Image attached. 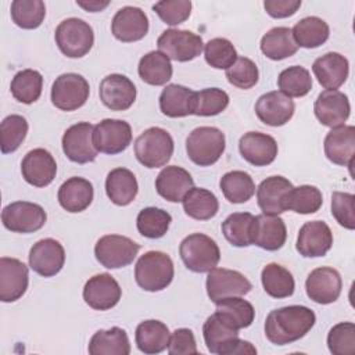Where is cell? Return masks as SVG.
I'll use <instances>...</instances> for the list:
<instances>
[{
	"label": "cell",
	"mask_w": 355,
	"mask_h": 355,
	"mask_svg": "<svg viewBox=\"0 0 355 355\" xmlns=\"http://www.w3.org/2000/svg\"><path fill=\"white\" fill-rule=\"evenodd\" d=\"M194 93L191 89L171 83L159 94V110L169 118H180L193 115Z\"/></svg>",
	"instance_id": "32"
},
{
	"label": "cell",
	"mask_w": 355,
	"mask_h": 355,
	"mask_svg": "<svg viewBox=\"0 0 355 355\" xmlns=\"http://www.w3.org/2000/svg\"><path fill=\"white\" fill-rule=\"evenodd\" d=\"M323 204L322 191L311 184H302L293 187L284 200V209L293 211L295 214L308 215L315 214L320 209Z\"/></svg>",
	"instance_id": "42"
},
{
	"label": "cell",
	"mask_w": 355,
	"mask_h": 355,
	"mask_svg": "<svg viewBox=\"0 0 355 355\" xmlns=\"http://www.w3.org/2000/svg\"><path fill=\"white\" fill-rule=\"evenodd\" d=\"M225 146V133L214 126L196 128L186 139L187 155L198 166L214 165L222 157Z\"/></svg>",
	"instance_id": "5"
},
{
	"label": "cell",
	"mask_w": 355,
	"mask_h": 355,
	"mask_svg": "<svg viewBox=\"0 0 355 355\" xmlns=\"http://www.w3.org/2000/svg\"><path fill=\"white\" fill-rule=\"evenodd\" d=\"M229 105V94L218 87H207L194 93L193 115L214 116Z\"/></svg>",
	"instance_id": "49"
},
{
	"label": "cell",
	"mask_w": 355,
	"mask_h": 355,
	"mask_svg": "<svg viewBox=\"0 0 355 355\" xmlns=\"http://www.w3.org/2000/svg\"><path fill=\"white\" fill-rule=\"evenodd\" d=\"M175 150L172 136L162 128L146 129L135 140V155L146 168H159L169 162Z\"/></svg>",
	"instance_id": "4"
},
{
	"label": "cell",
	"mask_w": 355,
	"mask_h": 355,
	"mask_svg": "<svg viewBox=\"0 0 355 355\" xmlns=\"http://www.w3.org/2000/svg\"><path fill=\"white\" fill-rule=\"evenodd\" d=\"M168 352L171 355H189V354H197V344L194 334L190 329L180 327L176 329L171 337L168 344Z\"/></svg>",
	"instance_id": "56"
},
{
	"label": "cell",
	"mask_w": 355,
	"mask_h": 355,
	"mask_svg": "<svg viewBox=\"0 0 355 355\" xmlns=\"http://www.w3.org/2000/svg\"><path fill=\"white\" fill-rule=\"evenodd\" d=\"M343 288V280L334 268L322 266L313 269L305 282L306 295L316 304L327 305L338 300Z\"/></svg>",
	"instance_id": "15"
},
{
	"label": "cell",
	"mask_w": 355,
	"mask_h": 355,
	"mask_svg": "<svg viewBox=\"0 0 355 355\" xmlns=\"http://www.w3.org/2000/svg\"><path fill=\"white\" fill-rule=\"evenodd\" d=\"M186 215L197 220H208L218 214L219 202L216 196L202 187H193L182 200Z\"/></svg>",
	"instance_id": "40"
},
{
	"label": "cell",
	"mask_w": 355,
	"mask_h": 355,
	"mask_svg": "<svg viewBox=\"0 0 355 355\" xmlns=\"http://www.w3.org/2000/svg\"><path fill=\"white\" fill-rule=\"evenodd\" d=\"M219 187L229 202H247L255 193V183L250 173L244 171H230L219 180Z\"/></svg>",
	"instance_id": "41"
},
{
	"label": "cell",
	"mask_w": 355,
	"mask_h": 355,
	"mask_svg": "<svg viewBox=\"0 0 355 355\" xmlns=\"http://www.w3.org/2000/svg\"><path fill=\"white\" fill-rule=\"evenodd\" d=\"M261 51L265 57L279 61L294 55L298 46L293 37L291 29L287 26H276L269 29L261 39Z\"/></svg>",
	"instance_id": "36"
},
{
	"label": "cell",
	"mask_w": 355,
	"mask_h": 355,
	"mask_svg": "<svg viewBox=\"0 0 355 355\" xmlns=\"http://www.w3.org/2000/svg\"><path fill=\"white\" fill-rule=\"evenodd\" d=\"M258 67L247 57H237L232 67L226 69V78L230 85L247 90L257 85L258 82Z\"/></svg>",
	"instance_id": "53"
},
{
	"label": "cell",
	"mask_w": 355,
	"mask_h": 355,
	"mask_svg": "<svg viewBox=\"0 0 355 355\" xmlns=\"http://www.w3.org/2000/svg\"><path fill=\"white\" fill-rule=\"evenodd\" d=\"M122 295L118 282L110 273H100L90 277L83 287L85 302L96 311L114 308Z\"/></svg>",
	"instance_id": "20"
},
{
	"label": "cell",
	"mask_w": 355,
	"mask_h": 355,
	"mask_svg": "<svg viewBox=\"0 0 355 355\" xmlns=\"http://www.w3.org/2000/svg\"><path fill=\"white\" fill-rule=\"evenodd\" d=\"M216 304V312L223 315L236 329H245L252 324L255 309L251 302L240 297H227Z\"/></svg>",
	"instance_id": "47"
},
{
	"label": "cell",
	"mask_w": 355,
	"mask_h": 355,
	"mask_svg": "<svg viewBox=\"0 0 355 355\" xmlns=\"http://www.w3.org/2000/svg\"><path fill=\"white\" fill-rule=\"evenodd\" d=\"M137 191L139 184L132 171L126 168H115L107 175L105 193L115 205H129L136 198Z\"/></svg>",
	"instance_id": "33"
},
{
	"label": "cell",
	"mask_w": 355,
	"mask_h": 355,
	"mask_svg": "<svg viewBox=\"0 0 355 355\" xmlns=\"http://www.w3.org/2000/svg\"><path fill=\"white\" fill-rule=\"evenodd\" d=\"M171 222V214L165 209L155 207L143 208L136 218V226L139 233L147 239L164 237L169 229Z\"/></svg>",
	"instance_id": "45"
},
{
	"label": "cell",
	"mask_w": 355,
	"mask_h": 355,
	"mask_svg": "<svg viewBox=\"0 0 355 355\" xmlns=\"http://www.w3.org/2000/svg\"><path fill=\"white\" fill-rule=\"evenodd\" d=\"M94 126L89 122H78L69 126L62 135V151L67 158L76 164H89L97 158L93 144Z\"/></svg>",
	"instance_id": "13"
},
{
	"label": "cell",
	"mask_w": 355,
	"mask_h": 355,
	"mask_svg": "<svg viewBox=\"0 0 355 355\" xmlns=\"http://www.w3.org/2000/svg\"><path fill=\"white\" fill-rule=\"evenodd\" d=\"M193 187L191 175L178 165L165 166L155 179L157 193L171 202H180Z\"/></svg>",
	"instance_id": "29"
},
{
	"label": "cell",
	"mask_w": 355,
	"mask_h": 355,
	"mask_svg": "<svg viewBox=\"0 0 355 355\" xmlns=\"http://www.w3.org/2000/svg\"><path fill=\"white\" fill-rule=\"evenodd\" d=\"M291 33L298 47L316 49L329 39L330 28L319 17H305L294 25Z\"/></svg>",
	"instance_id": "38"
},
{
	"label": "cell",
	"mask_w": 355,
	"mask_h": 355,
	"mask_svg": "<svg viewBox=\"0 0 355 355\" xmlns=\"http://www.w3.org/2000/svg\"><path fill=\"white\" fill-rule=\"evenodd\" d=\"M111 32L115 39L123 43L141 40L148 32V18L139 7H122L112 18Z\"/></svg>",
	"instance_id": "21"
},
{
	"label": "cell",
	"mask_w": 355,
	"mask_h": 355,
	"mask_svg": "<svg viewBox=\"0 0 355 355\" xmlns=\"http://www.w3.org/2000/svg\"><path fill=\"white\" fill-rule=\"evenodd\" d=\"M301 7V0H265L263 8L272 18H287Z\"/></svg>",
	"instance_id": "57"
},
{
	"label": "cell",
	"mask_w": 355,
	"mask_h": 355,
	"mask_svg": "<svg viewBox=\"0 0 355 355\" xmlns=\"http://www.w3.org/2000/svg\"><path fill=\"white\" fill-rule=\"evenodd\" d=\"M169 329L159 320H144L136 327V344L137 348L144 354H159L168 348L169 344Z\"/></svg>",
	"instance_id": "34"
},
{
	"label": "cell",
	"mask_w": 355,
	"mask_h": 355,
	"mask_svg": "<svg viewBox=\"0 0 355 355\" xmlns=\"http://www.w3.org/2000/svg\"><path fill=\"white\" fill-rule=\"evenodd\" d=\"M355 151V128L341 125L331 128L324 137V154L329 161L340 166H351Z\"/></svg>",
	"instance_id": "27"
},
{
	"label": "cell",
	"mask_w": 355,
	"mask_h": 355,
	"mask_svg": "<svg viewBox=\"0 0 355 355\" xmlns=\"http://www.w3.org/2000/svg\"><path fill=\"white\" fill-rule=\"evenodd\" d=\"M1 220L4 227L14 233H33L44 226L47 215L39 204L15 201L3 208Z\"/></svg>",
	"instance_id": "11"
},
{
	"label": "cell",
	"mask_w": 355,
	"mask_h": 355,
	"mask_svg": "<svg viewBox=\"0 0 355 355\" xmlns=\"http://www.w3.org/2000/svg\"><path fill=\"white\" fill-rule=\"evenodd\" d=\"M316 322L312 309L304 305H288L269 312L265 320V336L275 345L291 344L311 331Z\"/></svg>",
	"instance_id": "1"
},
{
	"label": "cell",
	"mask_w": 355,
	"mask_h": 355,
	"mask_svg": "<svg viewBox=\"0 0 355 355\" xmlns=\"http://www.w3.org/2000/svg\"><path fill=\"white\" fill-rule=\"evenodd\" d=\"M294 111V101L277 90L262 94L255 103V114L258 119L269 126L286 125L293 118Z\"/></svg>",
	"instance_id": "22"
},
{
	"label": "cell",
	"mask_w": 355,
	"mask_h": 355,
	"mask_svg": "<svg viewBox=\"0 0 355 355\" xmlns=\"http://www.w3.org/2000/svg\"><path fill=\"white\" fill-rule=\"evenodd\" d=\"M241 157L254 166H266L277 155L276 140L262 132H247L239 140Z\"/></svg>",
	"instance_id": "26"
},
{
	"label": "cell",
	"mask_w": 355,
	"mask_h": 355,
	"mask_svg": "<svg viewBox=\"0 0 355 355\" xmlns=\"http://www.w3.org/2000/svg\"><path fill=\"white\" fill-rule=\"evenodd\" d=\"M76 4L82 8H85L86 11L90 12H98L101 10H104L105 7H108L110 1H98V0H89V1H76Z\"/></svg>",
	"instance_id": "58"
},
{
	"label": "cell",
	"mask_w": 355,
	"mask_h": 355,
	"mask_svg": "<svg viewBox=\"0 0 355 355\" xmlns=\"http://www.w3.org/2000/svg\"><path fill=\"white\" fill-rule=\"evenodd\" d=\"M90 355H129L130 343L128 334L121 327L97 330L89 343Z\"/></svg>",
	"instance_id": "35"
},
{
	"label": "cell",
	"mask_w": 355,
	"mask_h": 355,
	"mask_svg": "<svg viewBox=\"0 0 355 355\" xmlns=\"http://www.w3.org/2000/svg\"><path fill=\"white\" fill-rule=\"evenodd\" d=\"M354 201L355 196L352 193L334 191L331 196V215L334 216L340 226L348 230L355 229Z\"/></svg>",
	"instance_id": "55"
},
{
	"label": "cell",
	"mask_w": 355,
	"mask_h": 355,
	"mask_svg": "<svg viewBox=\"0 0 355 355\" xmlns=\"http://www.w3.org/2000/svg\"><path fill=\"white\" fill-rule=\"evenodd\" d=\"M179 254L184 266L194 273H205L216 268L220 251L215 240L202 233L184 237L179 245Z\"/></svg>",
	"instance_id": "6"
},
{
	"label": "cell",
	"mask_w": 355,
	"mask_h": 355,
	"mask_svg": "<svg viewBox=\"0 0 355 355\" xmlns=\"http://www.w3.org/2000/svg\"><path fill=\"white\" fill-rule=\"evenodd\" d=\"M12 97L24 104L39 100L43 89V76L36 69H22L17 72L10 85Z\"/></svg>",
	"instance_id": "43"
},
{
	"label": "cell",
	"mask_w": 355,
	"mask_h": 355,
	"mask_svg": "<svg viewBox=\"0 0 355 355\" xmlns=\"http://www.w3.org/2000/svg\"><path fill=\"white\" fill-rule=\"evenodd\" d=\"M153 10L166 25L175 26L184 22L191 14L190 0H165L153 6Z\"/></svg>",
	"instance_id": "54"
},
{
	"label": "cell",
	"mask_w": 355,
	"mask_h": 355,
	"mask_svg": "<svg viewBox=\"0 0 355 355\" xmlns=\"http://www.w3.org/2000/svg\"><path fill=\"white\" fill-rule=\"evenodd\" d=\"M327 347L333 355H354L355 324L352 322L334 324L327 334Z\"/></svg>",
	"instance_id": "52"
},
{
	"label": "cell",
	"mask_w": 355,
	"mask_h": 355,
	"mask_svg": "<svg viewBox=\"0 0 355 355\" xmlns=\"http://www.w3.org/2000/svg\"><path fill=\"white\" fill-rule=\"evenodd\" d=\"M254 215L250 212H234L229 215L222 223V233L225 239L234 247H248L252 244Z\"/></svg>",
	"instance_id": "44"
},
{
	"label": "cell",
	"mask_w": 355,
	"mask_h": 355,
	"mask_svg": "<svg viewBox=\"0 0 355 355\" xmlns=\"http://www.w3.org/2000/svg\"><path fill=\"white\" fill-rule=\"evenodd\" d=\"M261 282L268 295L273 298H287L295 290V282L288 269L279 263H268L261 273Z\"/></svg>",
	"instance_id": "39"
},
{
	"label": "cell",
	"mask_w": 355,
	"mask_h": 355,
	"mask_svg": "<svg viewBox=\"0 0 355 355\" xmlns=\"http://www.w3.org/2000/svg\"><path fill=\"white\" fill-rule=\"evenodd\" d=\"M202 336L211 354H257V348L250 341L239 338V329H236L223 315L216 311L204 322Z\"/></svg>",
	"instance_id": "2"
},
{
	"label": "cell",
	"mask_w": 355,
	"mask_h": 355,
	"mask_svg": "<svg viewBox=\"0 0 355 355\" xmlns=\"http://www.w3.org/2000/svg\"><path fill=\"white\" fill-rule=\"evenodd\" d=\"M175 269L171 257L162 251H147L135 266V279L146 291H161L173 280Z\"/></svg>",
	"instance_id": "3"
},
{
	"label": "cell",
	"mask_w": 355,
	"mask_h": 355,
	"mask_svg": "<svg viewBox=\"0 0 355 355\" xmlns=\"http://www.w3.org/2000/svg\"><path fill=\"white\" fill-rule=\"evenodd\" d=\"M29 270L28 266L10 257L0 258V300L3 302H14L19 300L28 288Z\"/></svg>",
	"instance_id": "16"
},
{
	"label": "cell",
	"mask_w": 355,
	"mask_h": 355,
	"mask_svg": "<svg viewBox=\"0 0 355 355\" xmlns=\"http://www.w3.org/2000/svg\"><path fill=\"white\" fill-rule=\"evenodd\" d=\"M313 112L322 125L329 128L341 126L351 112L349 100L340 90H323L315 101Z\"/></svg>",
	"instance_id": "23"
},
{
	"label": "cell",
	"mask_w": 355,
	"mask_h": 355,
	"mask_svg": "<svg viewBox=\"0 0 355 355\" xmlns=\"http://www.w3.org/2000/svg\"><path fill=\"white\" fill-rule=\"evenodd\" d=\"M132 141V128L122 119H103L94 126L93 144L103 154H119Z\"/></svg>",
	"instance_id": "14"
},
{
	"label": "cell",
	"mask_w": 355,
	"mask_h": 355,
	"mask_svg": "<svg viewBox=\"0 0 355 355\" xmlns=\"http://www.w3.org/2000/svg\"><path fill=\"white\" fill-rule=\"evenodd\" d=\"M204 57L208 65L216 69H227L237 60L233 43L225 37H215L204 44Z\"/></svg>",
	"instance_id": "51"
},
{
	"label": "cell",
	"mask_w": 355,
	"mask_h": 355,
	"mask_svg": "<svg viewBox=\"0 0 355 355\" xmlns=\"http://www.w3.org/2000/svg\"><path fill=\"white\" fill-rule=\"evenodd\" d=\"M312 71L326 90H337L348 78L349 62L340 53L330 51L315 60Z\"/></svg>",
	"instance_id": "28"
},
{
	"label": "cell",
	"mask_w": 355,
	"mask_h": 355,
	"mask_svg": "<svg viewBox=\"0 0 355 355\" xmlns=\"http://www.w3.org/2000/svg\"><path fill=\"white\" fill-rule=\"evenodd\" d=\"M252 244L266 251L280 250L287 239L286 223L277 215H257L252 222Z\"/></svg>",
	"instance_id": "25"
},
{
	"label": "cell",
	"mask_w": 355,
	"mask_h": 355,
	"mask_svg": "<svg viewBox=\"0 0 355 355\" xmlns=\"http://www.w3.org/2000/svg\"><path fill=\"white\" fill-rule=\"evenodd\" d=\"M28 122L22 115L11 114L6 116L0 125L1 153L8 154L18 150L28 133Z\"/></svg>",
	"instance_id": "50"
},
{
	"label": "cell",
	"mask_w": 355,
	"mask_h": 355,
	"mask_svg": "<svg viewBox=\"0 0 355 355\" xmlns=\"http://www.w3.org/2000/svg\"><path fill=\"white\" fill-rule=\"evenodd\" d=\"M65 263V251L60 241L42 239L29 251V266L43 277L55 276Z\"/></svg>",
	"instance_id": "17"
},
{
	"label": "cell",
	"mask_w": 355,
	"mask_h": 355,
	"mask_svg": "<svg viewBox=\"0 0 355 355\" xmlns=\"http://www.w3.org/2000/svg\"><path fill=\"white\" fill-rule=\"evenodd\" d=\"M140 79L151 86H162L172 78L171 60L161 51H150L144 54L137 67Z\"/></svg>",
	"instance_id": "37"
},
{
	"label": "cell",
	"mask_w": 355,
	"mask_h": 355,
	"mask_svg": "<svg viewBox=\"0 0 355 355\" xmlns=\"http://www.w3.org/2000/svg\"><path fill=\"white\" fill-rule=\"evenodd\" d=\"M293 183L284 176H269L257 187V201L265 215L284 212V200L293 189Z\"/></svg>",
	"instance_id": "30"
},
{
	"label": "cell",
	"mask_w": 355,
	"mask_h": 355,
	"mask_svg": "<svg viewBox=\"0 0 355 355\" xmlns=\"http://www.w3.org/2000/svg\"><path fill=\"white\" fill-rule=\"evenodd\" d=\"M94 190L93 184L79 176L67 179L58 189V202L60 205L72 214L85 211L93 201Z\"/></svg>",
	"instance_id": "31"
},
{
	"label": "cell",
	"mask_w": 355,
	"mask_h": 355,
	"mask_svg": "<svg viewBox=\"0 0 355 355\" xmlns=\"http://www.w3.org/2000/svg\"><path fill=\"white\" fill-rule=\"evenodd\" d=\"M277 86L287 97H304L312 89V78L306 68L293 65L283 69L277 78Z\"/></svg>",
	"instance_id": "46"
},
{
	"label": "cell",
	"mask_w": 355,
	"mask_h": 355,
	"mask_svg": "<svg viewBox=\"0 0 355 355\" xmlns=\"http://www.w3.org/2000/svg\"><path fill=\"white\" fill-rule=\"evenodd\" d=\"M60 51L69 58L86 55L94 44L93 28L80 18H67L58 24L54 33Z\"/></svg>",
	"instance_id": "7"
},
{
	"label": "cell",
	"mask_w": 355,
	"mask_h": 355,
	"mask_svg": "<svg viewBox=\"0 0 355 355\" xmlns=\"http://www.w3.org/2000/svg\"><path fill=\"white\" fill-rule=\"evenodd\" d=\"M207 294L212 302H218L227 297H241L252 290L251 282L240 272L214 268L207 276Z\"/></svg>",
	"instance_id": "12"
},
{
	"label": "cell",
	"mask_w": 355,
	"mask_h": 355,
	"mask_svg": "<svg viewBox=\"0 0 355 355\" xmlns=\"http://www.w3.org/2000/svg\"><path fill=\"white\" fill-rule=\"evenodd\" d=\"M157 46L159 51L164 53L169 60L179 62L194 60L204 49L201 36L184 29L164 31L157 40Z\"/></svg>",
	"instance_id": "10"
},
{
	"label": "cell",
	"mask_w": 355,
	"mask_h": 355,
	"mask_svg": "<svg viewBox=\"0 0 355 355\" xmlns=\"http://www.w3.org/2000/svg\"><path fill=\"white\" fill-rule=\"evenodd\" d=\"M46 17V6L42 0H14L11 3V19L22 29H36Z\"/></svg>",
	"instance_id": "48"
},
{
	"label": "cell",
	"mask_w": 355,
	"mask_h": 355,
	"mask_svg": "<svg viewBox=\"0 0 355 355\" xmlns=\"http://www.w3.org/2000/svg\"><path fill=\"white\" fill-rule=\"evenodd\" d=\"M89 93L90 86L82 75L62 73L55 78L51 86V103L61 111H75L86 104Z\"/></svg>",
	"instance_id": "9"
},
{
	"label": "cell",
	"mask_w": 355,
	"mask_h": 355,
	"mask_svg": "<svg viewBox=\"0 0 355 355\" xmlns=\"http://www.w3.org/2000/svg\"><path fill=\"white\" fill-rule=\"evenodd\" d=\"M101 103L111 111H125L136 100V86L122 73L107 75L98 87Z\"/></svg>",
	"instance_id": "18"
},
{
	"label": "cell",
	"mask_w": 355,
	"mask_h": 355,
	"mask_svg": "<svg viewBox=\"0 0 355 355\" xmlns=\"http://www.w3.org/2000/svg\"><path fill=\"white\" fill-rule=\"evenodd\" d=\"M21 172L26 183L35 187H46L55 178L57 164L47 150L33 148L24 157Z\"/></svg>",
	"instance_id": "24"
},
{
	"label": "cell",
	"mask_w": 355,
	"mask_h": 355,
	"mask_svg": "<svg viewBox=\"0 0 355 355\" xmlns=\"http://www.w3.org/2000/svg\"><path fill=\"white\" fill-rule=\"evenodd\" d=\"M333 245V233L323 220H311L301 226L295 248L305 258L326 255Z\"/></svg>",
	"instance_id": "19"
},
{
	"label": "cell",
	"mask_w": 355,
	"mask_h": 355,
	"mask_svg": "<svg viewBox=\"0 0 355 355\" xmlns=\"http://www.w3.org/2000/svg\"><path fill=\"white\" fill-rule=\"evenodd\" d=\"M140 245L132 239L121 234H107L94 245L96 259L107 269H118L133 262Z\"/></svg>",
	"instance_id": "8"
}]
</instances>
